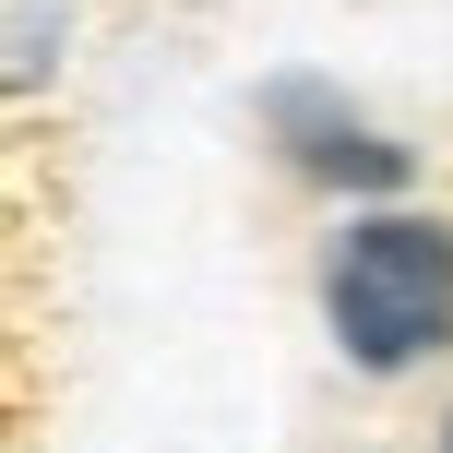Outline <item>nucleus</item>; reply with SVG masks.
<instances>
[{
    "label": "nucleus",
    "instance_id": "nucleus-1",
    "mask_svg": "<svg viewBox=\"0 0 453 453\" xmlns=\"http://www.w3.org/2000/svg\"><path fill=\"white\" fill-rule=\"evenodd\" d=\"M322 311H334V346L358 370H406L453 334V226L382 215V226H346L334 274H322Z\"/></svg>",
    "mask_w": 453,
    "mask_h": 453
},
{
    "label": "nucleus",
    "instance_id": "nucleus-2",
    "mask_svg": "<svg viewBox=\"0 0 453 453\" xmlns=\"http://www.w3.org/2000/svg\"><path fill=\"white\" fill-rule=\"evenodd\" d=\"M274 119H287V132H311V156H298L311 180H370V191H394V180H406V156H394V143H370V132H334V119H311V96H287Z\"/></svg>",
    "mask_w": 453,
    "mask_h": 453
},
{
    "label": "nucleus",
    "instance_id": "nucleus-3",
    "mask_svg": "<svg viewBox=\"0 0 453 453\" xmlns=\"http://www.w3.org/2000/svg\"><path fill=\"white\" fill-rule=\"evenodd\" d=\"M441 453H453V430H441Z\"/></svg>",
    "mask_w": 453,
    "mask_h": 453
}]
</instances>
